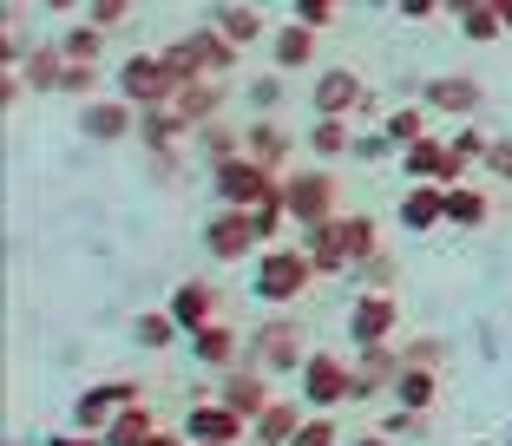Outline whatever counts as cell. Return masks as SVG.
Segmentation results:
<instances>
[{
    "mask_svg": "<svg viewBox=\"0 0 512 446\" xmlns=\"http://www.w3.org/2000/svg\"><path fill=\"white\" fill-rule=\"evenodd\" d=\"M211 191H217V204L250 210V204H263L270 191H283V171H270V164L250 158V151H237V158L211 164Z\"/></svg>",
    "mask_w": 512,
    "mask_h": 446,
    "instance_id": "1",
    "label": "cell"
},
{
    "mask_svg": "<svg viewBox=\"0 0 512 446\" xmlns=\"http://www.w3.org/2000/svg\"><path fill=\"white\" fill-rule=\"evenodd\" d=\"M316 276H322V269L309 263V250H263V256H256V296L276 302V309L296 302Z\"/></svg>",
    "mask_w": 512,
    "mask_h": 446,
    "instance_id": "2",
    "label": "cell"
},
{
    "mask_svg": "<svg viewBox=\"0 0 512 446\" xmlns=\"http://www.w3.org/2000/svg\"><path fill=\"white\" fill-rule=\"evenodd\" d=\"M237 53H243V46L224 40L217 27H197V33H184L178 46H165V60L178 66V79H197V73H237Z\"/></svg>",
    "mask_w": 512,
    "mask_h": 446,
    "instance_id": "3",
    "label": "cell"
},
{
    "mask_svg": "<svg viewBox=\"0 0 512 446\" xmlns=\"http://www.w3.org/2000/svg\"><path fill=\"white\" fill-rule=\"evenodd\" d=\"M283 204H289V223H322L335 217V178L322 171V164H296V171H283Z\"/></svg>",
    "mask_w": 512,
    "mask_h": 446,
    "instance_id": "4",
    "label": "cell"
},
{
    "mask_svg": "<svg viewBox=\"0 0 512 446\" xmlns=\"http://www.w3.org/2000/svg\"><path fill=\"white\" fill-rule=\"evenodd\" d=\"M178 86H184V79H178V66H171L165 53H132V60L119 66V92L132 105H171Z\"/></svg>",
    "mask_w": 512,
    "mask_h": 446,
    "instance_id": "5",
    "label": "cell"
},
{
    "mask_svg": "<svg viewBox=\"0 0 512 446\" xmlns=\"http://www.w3.org/2000/svg\"><path fill=\"white\" fill-rule=\"evenodd\" d=\"M316 112H322V119L375 112V92H368V79H362V73H348V66H329V73H316Z\"/></svg>",
    "mask_w": 512,
    "mask_h": 446,
    "instance_id": "6",
    "label": "cell"
},
{
    "mask_svg": "<svg viewBox=\"0 0 512 446\" xmlns=\"http://www.w3.org/2000/svg\"><path fill=\"white\" fill-rule=\"evenodd\" d=\"M79 132L99 138V145H119V138L138 132V105L125 99V92H112V99H86V105H79Z\"/></svg>",
    "mask_w": 512,
    "mask_h": 446,
    "instance_id": "7",
    "label": "cell"
},
{
    "mask_svg": "<svg viewBox=\"0 0 512 446\" xmlns=\"http://www.w3.org/2000/svg\"><path fill=\"white\" fill-rule=\"evenodd\" d=\"M204 243H211V256L217 263H243V256L256 250V223H250V210H237V204H224L211 223H204Z\"/></svg>",
    "mask_w": 512,
    "mask_h": 446,
    "instance_id": "8",
    "label": "cell"
},
{
    "mask_svg": "<svg viewBox=\"0 0 512 446\" xmlns=\"http://www.w3.org/2000/svg\"><path fill=\"white\" fill-rule=\"evenodd\" d=\"M302 394H309V407L355 401V374H348L335 355H309V361H302Z\"/></svg>",
    "mask_w": 512,
    "mask_h": 446,
    "instance_id": "9",
    "label": "cell"
},
{
    "mask_svg": "<svg viewBox=\"0 0 512 446\" xmlns=\"http://www.w3.org/2000/svg\"><path fill=\"white\" fill-rule=\"evenodd\" d=\"M480 79H467V73H447V79H427L421 86V105L427 112H453V119H473L480 112Z\"/></svg>",
    "mask_w": 512,
    "mask_h": 446,
    "instance_id": "10",
    "label": "cell"
},
{
    "mask_svg": "<svg viewBox=\"0 0 512 446\" xmlns=\"http://www.w3.org/2000/svg\"><path fill=\"white\" fill-rule=\"evenodd\" d=\"M434 223H447V184L414 178V191L401 197V230H407V237H427Z\"/></svg>",
    "mask_w": 512,
    "mask_h": 446,
    "instance_id": "11",
    "label": "cell"
},
{
    "mask_svg": "<svg viewBox=\"0 0 512 446\" xmlns=\"http://www.w3.org/2000/svg\"><path fill=\"white\" fill-rule=\"evenodd\" d=\"M316 33H322V27H309V20H289V27H276V33H270L276 73H302V66H316Z\"/></svg>",
    "mask_w": 512,
    "mask_h": 446,
    "instance_id": "12",
    "label": "cell"
},
{
    "mask_svg": "<svg viewBox=\"0 0 512 446\" xmlns=\"http://www.w3.org/2000/svg\"><path fill=\"white\" fill-rule=\"evenodd\" d=\"M302 250H309V263L322 269V276H335V269H348L355 256H348V237H342V217H322L302 230Z\"/></svg>",
    "mask_w": 512,
    "mask_h": 446,
    "instance_id": "13",
    "label": "cell"
},
{
    "mask_svg": "<svg viewBox=\"0 0 512 446\" xmlns=\"http://www.w3.org/2000/svg\"><path fill=\"white\" fill-rule=\"evenodd\" d=\"M394 322H401V309H394V296H362L355 302V315H348V335H355V342L362 348H375V342H388L394 335Z\"/></svg>",
    "mask_w": 512,
    "mask_h": 446,
    "instance_id": "14",
    "label": "cell"
},
{
    "mask_svg": "<svg viewBox=\"0 0 512 446\" xmlns=\"http://www.w3.org/2000/svg\"><path fill=\"white\" fill-rule=\"evenodd\" d=\"M171 105H178L184 119H191V132H197V125H211L217 112H224V79H217V73H197V79H184V86H178V99H171Z\"/></svg>",
    "mask_w": 512,
    "mask_h": 446,
    "instance_id": "15",
    "label": "cell"
},
{
    "mask_svg": "<svg viewBox=\"0 0 512 446\" xmlns=\"http://www.w3.org/2000/svg\"><path fill=\"white\" fill-rule=\"evenodd\" d=\"M184 433L191 440H211V446H237L243 440V414L237 407H191V420H184Z\"/></svg>",
    "mask_w": 512,
    "mask_h": 446,
    "instance_id": "16",
    "label": "cell"
},
{
    "mask_svg": "<svg viewBox=\"0 0 512 446\" xmlns=\"http://www.w3.org/2000/svg\"><path fill=\"white\" fill-rule=\"evenodd\" d=\"M184 132H191V119H184L178 105H138V138H145L151 151H171Z\"/></svg>",
    "mask_w": 512,
    "mask_h": 446,
    "instance_id": "17",
    "label": "cell"
},
{
    "mask_svg": "<svg viewBox=\"0 0 512 446\" xmlns=\"http://www.w3.org/2000/svg\"><path fill=\"white\" fill-rule=\"evenodd\" d=\"M191 348H197L204 368H237L243 335H237V328H224V322H204V328H191Z\"/></svg>",
    "mask_w": 512,
    "mask_h": 446,
    "instance_id": "18",
    "label": "cell"
},
{
    "mask_svg": "<svg viewBox=\"0 0 512 446\" xmlns=\"http://www.w3.org/2000/svg\"><path fill=\"white\" fill-rule=\"evenodd\" d=\"M138 401V387L132 381H106V387H92L86 401H79V427H112V414L119 407Z\"/></svg>",
    "mask_w": 512,
    "mask_h": 446,
    "instance_id": "19",
    "label": "cell"
},
{
    "mask_svg": "<svg viewBox=\"0 0 512 446\" xmlns=\"http://www.w3.org/2000/svg\"><path fill=\"white\" fill-rule=\"evenodd\" d=\"M256 361H263V368H289V361H302V328L296 322H270L263 335H256Z\"/></svg>",
    "mask_w": 512,
    "mask_h": 446,
    "instance_id": "20",
    "label": "cell"
},
{
    "mask_svg": "<svg viewBox=\"0 0 512 446\" xmlns=\"http://www.w3.org/2000/svg\"><path fill=\"white\" fill-rule=\"evenodd\" d=\"M243 151H250V158H263L270 171H289V151H296V145H289V132H283V125L256 119L250 132H243Z\"/></svg>",
    "mask_w": 512,
    "mask_h": 446,
    "instance_id": "21",
    "label": "cell"
},
{
    "mask_svg": "<svg viewBox=\"0 0 512 446\" xmlns=\"http://www.w3.org/2000/svg\"><path fill=\"white\" fill-rule=\"evenodd\" d=\"M486 217H493V204H486L480 184H447V223L453 230H480Z\"/></svg>",
    "mask_w": 512,
    "mask_h": 446,
    "instance_id": "22",
    "label": "cell"
},
{
    "mask_svg": "<svg viewBox=\"0 0 512 446\" xmlns=\"http://www.w3.org/2000/svg\"><path fill=\"white\" fill-rule=\"evenodd\" d=\"M211 27L224 33V40H237V46H256L263 33H270V27H263V14H256V7H243V0L217 7V14H211Z\"/></svg>",
    "mask_w": 512,
    "mask_h": 446,
    "instance_id": "23",
    "label": "cell"
},
{
    "mask_svg": "<svg viewBox=\"0 0 512 446\" xmlns=\"http://www.w3.org/2000/svg\"><path fill=\"white\" fill-rule=\"evenodd\" d=\"M171 315H178L184 328H204V322H217V289H211V283H184L178 296H171Z\"/></svg>",
    "mask_w": 512,
    "mask_h": 446,
    "instance_id": "24",
    "label": "cell"
},
{
    "mask_svg": "<svg viewBox=\"0 0 512 446\" xmlns=\"http://www.w3.org/2000/svg\"><path fill=\"white\" fill-rule=\"evenodd\" d=\"M394 394H401V407H414V414H421V407H434L440 381H434V368H414V361H407V368L394 374Z\"/></svg>",
    "mask_w": 512,
    "mask_h": 446,
    "instance_id": "25",
    "label": "cell"
},
{
    "mask_svg": "<svg viewBox=\"0 0 512 446\" xmlns=\"http://www.w3.org/2000/svg\"><path fill=\"white\" fill-rule=\"evenodd\" d=\"M20 73H27V86H33V92H60V79H66V53H60V46H40V53H27V66H20Z\"/></svg>",
    "mask_w": 512,
    "mask_h": 446,
    "instance_id": "26",
    "label": "cell"
},
{
    "mask_svg": "<svg viewBox=\"0 0 512 446\" xmlns=\"http://www.w3.org/2000/svg\"><path fill=\"white\" fill-rule=\"evenodd\" d=\"M309 151H316V158H342V151H355L348 119H322V112H316V125H309Z\"/></svg>",
    "mask_w": 512,
    "mask_h": 446,
    "instance_id": "27",
    "label": "cell"
},
{
    "mask_svg": "<svg viewBox=\"0 0 512 446\" xmlns=\"http://www.w3.org/2000/svg\"><path fill=\"white\" fill-rule=\"evenodd\" d=\"M296 433H302L296 407H263V414H256V440H270V446H296Z\"/></svg>",
    "mask_w": 512,
    "mask_h": 446,
    "instance_id": "28",
    "label": "cell"
},
{
    "mask_svg": "<svg viewBox=\"0 0 512 446\" xmlns=\"http://www.w3.org/2000/svg\"><path fill=\"white\" fill-rule=\"evenodd\" d=\"M224 401L237 407V414H263V407H270V387H263V374H230Z\"/></svg>",
    "mask_w": 512,
    "mask_h": 446,
    "instance_id": "29",
    "label": "cell"
},
{
    "mask_svg": "<svg viewBox=\"0 0 512 446\" xmlns=\"http://www.w3.org/2000/svg\"><path fill=\"white\" fill-rule=\"evenodd\" d=\"M381 132H388L401 151L421 145V138H427V105H401V112H388V125H381Z\"/></svg>",
    "mask_w": 512,
    "mask_h": 446,
    "instance_id": "30",
    "label": "cell"
},
{
    "mask_svg": "<svg viewBox=\"0 0 512 446\" xmlns=\"http://www.w3.org/2000/svg\"><path fill=\"white\" fill-rule=\"evenodd\" d=\"M60 53H66V60H99V53H106V27L79 20L73 33H60Z\"/></svg>",
    "mask_w": 512,
    "mask_h": 446,
    "instance_id": "31",
    "label": "cell"
},
{
    "mask_svg": "<svg viewBox=\"0 0 512 446\" xmlns=\"http://www.w3.org/2000/svg\"><path fill=\"white\" fill-rule=\"evenodd\" d=\"M460 33H467V40H480V46H493V40H506V20H499V7H493V0H486V7H473V14L467 20H460Z\"/></svg>",
    "mask_w": 512,
    "mask_h": 446,
    "instance_id": "32",
    "label": "cell"
},
{
    "mask_svg": "<svg viewBox=\"0 0 512 446\" xmlns=\"http://www.w3.org/2000/svg\"><path fill=\"white\" fill-rule=\"evenodd\" d=\"M197 145H204V158H211V164H224V158H237V151H243V132H230V125H197Z\"/></svg>",
    "mask_w": 512,
    "mask_h": 446,
    "instance_id": "33",
    "label": "cell"
},
{
    "mask_svg": "<svg viewBox=\"0 0 512 446\" xmlns=\"http://www.w3.org/2000/svg\"><path fill=\"white\" fill-rule=\"evenodd\" d=\"M178 315H138V322H132V335H138V348H171V342H178Z\"/></svg>",
    "mask_w": 512,
    "mask_h": 446,
    "instance_id": "34",
    "label": "cell"
},
{
    "mask_svg": "<svg viewBox=\"0 0 512 446\" xmlns=\"http://www.w3.org/2000/svg\"><path fill=\"white\" fill-rule=\"evenodd\" d=\"M145 440H151V414H145V407H132L125 420L106 427V446H145Z\"/></svg>",
    "mask_w": 512,
    "mask_h": 446,
    "instance_id": "35",
    "label": "cell"
},
{
    "mask_svg": "<svg viewBox=\"0 0 512 446\" xmlns=\"http://www.w3.org/2000/svg\"><path fill=\"white\" fill-rule=\"evenodd\" d=\"M342 237L355 263H375V217H342Z\"/></svg>",
    "mask_w": 512,
    "mask_h": 446,
    "instance_id": "36",
    "label": "cell"
},
{
    "mask_svg": "<svg viewBox=\"0 0 512 446\" xmlns=\"http://www.w3.org/2000/svg\"><path fill=\"white\" fill-rule=\"evenodd\" d=\"M60 92H73V99H99V66H92V60H66Z\"/></svg>",
    "mask_w": 512,
    "mask_h": 446,
    "instance_id": "37",
    "label": "cell"
},
{
    "mask_svg": "<svg viewBox=\"0 0 512 446\" xmlns=\"http://www.w3.org/2000/svg\"><path fill=\"white\" fill-rule=\"evenodd\" d=\"M447 145H453V158H460V164L473 171V164H486V151H493V138H486V132H473V125H467V132H453Z\"/></svg>",
    "mask_w": 512,
    "mask_h": 446,
    "instance_id": "38",
    "label": "cell"
},
{
    "mask_svg": "<svg viewBox=\"0 0 512 446\" xmlns=\"http://www.w3.org/2000/svg\"><path fill=\"white\" fill-rule=\"evenodd\" d=\"M125 14H132V0H86V20H92V27H106V33L119 27Z\"/></svg>",
    "mask_w": 512,
    "mask_h": 446,
    "instance_id": "39",
    "label": "cell"
},
{
    "mask_svg": "<svg viewBox=\"0 0 512 446\" xmlns=\"http://www.w3.org/2000/svg\"><path fill=\"white\" fill-rule=\"evenodd\" d=\"M289 7H296V20H309V27H329L342 0H289Z\"/></svg>",
    "mask_w": 512,
    "mask_h": 446,
    "instance_id": "40",
    "label": "cell"
},
{
    "mask_svg": "<svg viewBox=\"0 0 512 446\" xmlns=\"http://www.w3.org/2000/svg\"><path fill=\"white\" fill-rule=\"evenodd\" d=\"M486 171H493L499 184H512V138H493V151H486Z\"/></svg>",
    "mask_w": 512,
    "mask_h": 446,
    "instance_id": "41",
    "label": "cell"
},
{
    "mask_svg": "<svg viewBox=\"0 0 512 446\" xmlns=\"http://www.w3.org/2000/svg\"><path fill=\"white\" fill-rule=\"evenodd\" d=\"M296 446H335V427H329V420H302Z\"/></svg>",
    "mask_w": 512,
    "mask_h": 446,
    "instance_id": "42",
    "label": "cell"
},
{
    "mask_svg": "<svg viewBox=\"0 0 512 446\" xmlns=\"http://www.w3.org/2000/svg\"><path fill=\"white\" fill-rule=\"evenodd\" d=\"M394 7H401V14H407V20H434V14H440V7H447V0H394Z\"/></svg>",
    "mask_w": 512,
    "mask_h": 446,
    "instance_id": "43",
    "label": "cell"
},
{
    "mask_svg": "<svg viewBox=\"0 0 512 446\" xmlns=\"http://www.w3.org/2000/svg\"><path fill=\"white\" fill-rule=\"evenodd\" d=\"M250 99H256V112H270V105L283 99V86H276V79H256V86H250Z\"/></svg>",
    "mask_w": 512,
    "mask_h": 446,
    "instance_id": "44",
    "label": "cell"
},
{
    "mask_svg": "<svg viewBox=\"0 0 512 446\" xmlns=\"http://www.w3.org/2000/svg\"><path fill=\"white\" fill-rule=\"evenodd\" d=\"M473 7H486V0H447V14H453V20H467Z\"/></svg>",
    "mask_w": 512,
    "mask_h": 446,
    "instance_id": "45",
    "label": "cell"
},
{
    "mask_svg": "<svg viewBox=\"0 0 512 446\" xmlns=\"http://www.w3.org/2000/svg\"><path fill=\"white\" fill-rule=\"evenodd\" d=\"M46 14H73V7H86V0H40Z\"/></svg>",
    "mask_w": 512,
    "mask_h": 446,
    "instance_id": "46",
    "label": "cell"
},
{
    "mask_svg": "<svg viewBox=\"0 0 512 446\" xmlns=\"http://www.w3.org/2000/svg\"><path fill=\"white\" fill-rule=\"evenodd\" d=\"M53 446H99V440H86V433H66V440H53Z\"/></svg>",
    "mask_w": 512,
    "mask_h": 446,
    "instance_id": "47",
    "label": "cell"
},
{
    "mask_svg": "<svg viewBox=\"0 0 512 446\" xmlns=\"http://www.w3.org/2000/svg\"><path fill=\"white\" fill-rule=\"evenodd\" d=\"M493 7H499V20H506V27H512V0H493Z\"/></svg>",
    "mask_w": 512,
    "mask_h": 446,
    "instance_id": "48",
    "label": "cell"
},
{
    "mask_svg": "<svg viewBox=\"0 0 512 446\" xmlns=\"http://www.w3.org/2000/svg\"><path fill=\"white\" fill-rule=\"evenodd\" d=\"M145 446H178V440H165V433H151V440H145Z\"/></svg>",
    "mask_w": 512,
    "mask_h": 446,
    "instance_id": "49",
    "label": "cell"
},
{
    "mask_svg": "<svg viewBox=\"0 0 512 446\" xmlns=\"http://www.w3.org/2000/svg\"><path fill=\"white\" fill-rule=\"evenodd\" d=\"M355 446H388V440H355Z\"/></svg>",
    "mask_w": 512,
    "mask_h": 446,
    "instance_id": "50",
    "label": "cell"
},
{
    "mask_svg": "<svg viewBox=\"0 0 512 446\" xmlns=\"http://www.w3.org/2000/svg\"><path fill=\"white\" fill-rule=\"evenodd\" d=\"M197 446H211V440H197Z\"/></svg>",
    "mask_w": 512,
    "mask_h": 446,
    "instance_id": "51",
    "label": "cell"
}]
</instances>
